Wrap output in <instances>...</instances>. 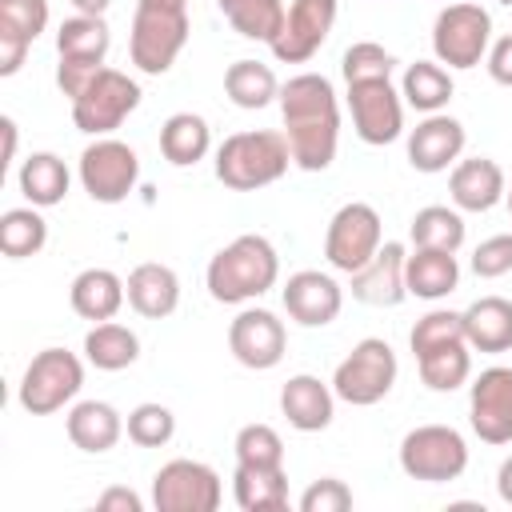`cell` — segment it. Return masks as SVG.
<instances>
[{
  "mask_svg": "<svg viewBox=\"0 0 512 512\" xmlns=\"http://www.w3.org/2000/svg\"><path fill=\"white\" fill-rule=\"evenodd\" d=\"M280 116L292 148V164L304 172H324L340 144V104L336 88L320 72H300L280 84Z\"/></svg>",
  "mask_w": 512,
  "mask_h": 512,
  "instance_id": "cell-1",
  "label": "cell"
},
{
  "mask_svg": "<svg viewBox=\"0 0 512 512\" xmlns=\"http://www.w3.org/2000/svg\"><path fill=\"white\" fill-rule=\"evenodd\" d=\"M280 276V256L272 248L268 236L260 232H244L232 244H224L212 260H208V292L220 304H248L256 296H264Z\"/></svg>",
  "mask_w": 512,
  "mask_h": 512,
  "instance_id": "cell-2",
  "label": "cell"
},
{
  "mask_svg": "<svg viewBox=\"0 0 512 512\" xmlns=\"http://www.w3.org/2000/svg\"><path fill=\"white\" fill-rule=\"evenodd\" d=\"M292 164V148L284 132L272 128H252V132H232L216 148V180L232 192H256L276 184Z\"/></svg>",
  "mask_w": 512,
  "mask_h": 512,
  "instance_id": "cell-3",
  "label": "cell"
},
{
  "mask_svg": "<svg viewBox=\"0 0 512 512\" xmlns=\"http://www.w3.org/2000/svg\"><path fill=\"white\" fill-rule=\"evenodd\" d=\"M188 8H160V4H136L132 32H128V56L140 72L164 76L176 56L188 44Z\"/></svg>",
  "mask_w": 512,
  "mask_h": 512,
  "instance_id": "cell-4",
  "label": "cell"
},
{
  "mask_svg": "<svg viewBox=\"0 0 512 512\" xmlns=\"http://www.w3.org/2000/svg\"><path fill=\"white\" fill-rule=\"evenodd\" d=\"M396 372H400V364H396L392 344L380 340V336H364V340L336 364V372H332V392H336L344 404H352V408H368V404H380V400L392 392Z\"/></svg>",
  "mask_w": 512,
  "mask_h": 512,
  "instance_id": "cell-5",
  "label": "cell"
},
{
  "mask_svg": "<svg viewBox=\"0 0 512 512\" xmlns=\"http://www.w3.org/2000/svg\"><path fill=\"white\" fill-rule=\"evenodd\" d=\"M84 388V364L76 352L68 348H44L28 360L24 376H20V408L32 416H52L64 404L76 400V392Z\"/></svg>",
  "mask_w": 512,
  "mask_h": 512,
  "instance_id": "cell-6",
  "label": "cell"
},
{
  "mask_svg": "<svg viewBox=\"0 0 512 512\" xmlns=\"http://www.w3.org/2000/svg\"><path fill=\"white\" fill-rule=\"evenodd\" d=\"M400 468L404 476L424 484L460 480L468 468V444L448 424H420L400 440Z\"/></svg>",
  "mask_w": 512,
  "mask_h": 512,
  "instance_id": "cell-7",
  "label": "cell"
},
{
  "mask_svg": "<svg viewBox=\"0 0 512 512\" xmlns=\"http://www.w3.org/2000/svg\"><path fill=\"white\" fill-rule=\"evenodd\" d=\"M140 84L120 72V68H100L88 88L72 100V124L88 136H108L116 132L136 108H140Z\"/></svg>",
  "mask_w": 512,
  "mask_h": 512,
  "instance_id": "cell-8",
  "label": "cell"
},
{
  "mask_svg": "<svg viewBox=\"0 0 512 512\" xmlns=\"http://www.w3.org/2000/svg\"><path fill=\"white\" fill-rule=\"evenodd\" d=\"M492 48V16L488 8L460 0L448 4L432 24V52L448 68H476Z\"/></svg>",
  "mask_w": 512,
  "mask_h": 512,
  "instance_id": "cell-9",
  "label": "cell"
},
{
  "mask_svg": "<svg viewBox=\"0 0 512 512\" xmlns=\"http://www.w3.org/2000/svg\"><path fill=\"white\" fill-rule=\"evenodd\" d=\"M384 244V228H380V212L364 200H352L344 208H336V216L328 220L324 232V256L336 272H360L376 248Z\"/></svg>",
  "mask_w": 512,
  "mask_h": 512,
  "instance_id": "cell-10",
  "label": "cell"
},
{
  "mask_svg": "<svg viewBox=\"0 0 512 512\" xmlns=\"http://www.w3.org/2000/svg\"><path fill=\"white\" fill-rule=\"evenodd\" d=\"M80 184L96 204H120L128 200V192L140 180V160L124 140L112 136H96L84 152H80Z\"/></svg>",
  "mask_w": 512,
  "mask_h": 512,
  "instance_id": "cell-11",
  "label": "cell"
},
{
  "mask_svg": "<svg viewBox=\"0 0 512 512\" xmlns=\"http://www.w3.org/2000/svg\"><path fill=\"white\" fill-rule=\"evenodd\" d=\"M224 500L216 468L200 460H168L152 476V504L156 512H216Z\"/></svg>",
  "mask_w": 512,
  "mask_h": 512,
  "instance_id": "cell-12",
  "label": "cell"
},
{
  "mask_svg": "<svg viewBox=\"0 0 512 512\" xmlns=\"http://www.w3.org/2000/svg\"><path fill=\"white\" fill-rule=\"evenodd\" d=\"M348 112L356 136L372 148H384L404 132V96L392 88V80L348 84Z\"/></svg>",
  "mask_w": 512,
  "mask_h": 512,
  "instance_id": "cell-13",
  "label": "cell"
},
{
  "mask_svg": "<svg viewBox=\"0 0 512 512\" xmlns=\"http://www.w3.org/2000/svg\"><path fill=\"white\" fill-rule=\"evenodd\" d=\"M336 24V0H292L280 36L272 40V56L280 64L312 60Z\"/></svg>",
  "mask_w": 512,
  "mask_h": 512,
  "instance_id": "cell-14",
  "label": "cell"
},
{
  "mask_svg": "<svg viewBox=\"0 0 512 512\" xmlns=\"http://www.w3.org/2000/svg\"><path fill=\"white\" fill-rule=\"evenodd\" d=\"M468 420L484 444H512V368H484L468 392Z\"/></svg>",
  "mask_w": 512,
  "mask_h": 512,
  "instance_id": "cell-15",
  "label": "cell"
},
{
  "mask_svg": "<svg viewBox=\"0 0 512 512\" xmlns=\"http://www.w3.org/2000/svg\"><path fill=\"white\" fill-rule=\"evenodd\" d=\"M228 348L244 368H256V372L276 368L288 348L284 320H276V312H268V308H244L228 324Z\"/></svg>",
  "mask_w": 512,
  "mask_h": 512,
  "instance_id": "cell-16",
  "label": "cell"
},
{
  "mask_svg": "<svg viewBox=\"0 0 512 512\" xmlns=\"http://www.w3.org/2000/svg\"><path fill=\"white\" fill-rule=\"evenodd\" d=\"M280 296H284L288 316H292L300 328H324V324H332V320L340 316V308H344V288H340L328 272H316V268L292 272Z\"/></svg>",
  "mask_w": 512,
  "mask_h": 512,
  "instance_id": "cell-17",
  "label": "cell"
},
{
  "mask_svg": "<svg viewBox=\"0 0 512 512\" xmlns=\"http://www.w3.org/2000/svg\"><path fill=\"white\" fill-rule=\"evenodd\" d=\"M464 124L456 120V116H448V112H432V116H424L412 132H408V164L416 168V172H444V168H452L456 160H460V152H464Z\"/></svg>",
  "mask_w": 512,
  "mask_h": 512,
  "instance_id": "cell-18",
  "label": "cell"
},
{
  "mask_svg": "<svg viewBox=\"0 0 512 512\" xmlns=\"http://www.w3.org/2000/svg\"><path fill=\"white\" fill-rule=\"evenodd\" d=\"M404 244L396 240H384L376 248V256L352 272V300L368 304V308H396L404 296H408V284H404Z\"/></svg>",
  "mask_w": 512,
  "mask_h": 512,
  "instance_id": "cell-19",
  "label": "cell"
},
{
  "mask_svg": "<svg viewBox=\"0 0 512 512\" xmlns=\"http://www.w3.org/2000/svg\"><path fill=\"white\" fill-rule=\"evenodd\" d=\"M448 192H452V204L460 212H488V208H496L504 200L508 180H504V168L496 160L472 156V160H456L452 164Z\"/></svg>",
  "mask_w": 512,
  "mask_h": 512,
  "instance_id": "cell-20",
  "label": "cell"
},
{
  "mask_svg": "<svg viewBox=\"0 0 512 512\" xmlns=\"http://www.w3.org/2000/svg\"><path fill=\"white\" fill-rule=\"evenodd\" d=\"M332 408H336V392L320 380V376H288V384L280 388V412L296 432H324L332 424Z\"/></svg>",
  "mask_w": 512,
  "mask_h": 512,
  "instance_id": "cell-21",
  "label": "cell"
},
{
  "mask_svg": "<svg viewBox=\"0 0 512 512\" xmlns=\"http://www.w3.org/2000/svg\"><path fill=\"white\" fill-rule=\"evenodd\" d=\"M124 292H128V304L144 316V320H164L176 312L180 304V276L168 268V264H156V260H144L128 272L124 280Z\"/></svg>",
  "mask_w": 512,
  "mask_h": 512,
  "instance_id": "cell-22",
  "label": "cell"
},
{
  "mask_svg": "<svg viewBox=\"0 0 512 512\" xmlns=\"http://www.w3.org/2000/svg\"><path fill=\"white\" fill-rule=\"evenodd\" d=\"M64 428H68V440L80 452H92V456L116 448V440L124 436V420H120V412L108 400H80V404H72Z\"/></svg>",
  "mask_w": 512,
  "mask_h": 512,
  "instance_id": "cell-23",
  "label": "cell"
},
{
  "mask_svg": "<svg viewBox=\"0 0 512 512\" xmlns=\"http://www.w3.org/2000/svg\"><path fill=\"white\" fill-rule=\"evenodd\" d=\"M68 300H72V312H76V316L100 324V320H112V316L124 308L128 292H124V280H120L112 268H84V272L72 280Z\"/></svg>",
  "mask_w": 512,
  "mask_h": 512,
  "instance_id": "cell-24",
  "label": "cell"
},
{
  "mask_svg": "<svg viewBox=\"0 0 512 512\" xmlns=\"http://www.w3.org/2000/svg\"><path fill=\"white\" fill-rule=\"evenodd\" d=\"M404 284H408V296H420V300H440V296L456 292V284H460L456 252L412 248L404 260Z\"/></svg>",
  "mask_w": 512,
  "mask_h": 512,
  "instance_id": "cell-25",
  "label": "cell"
},
{
  "mask_svg": "<svg viewBox=\"0 0 512 512\" xmlns=\"http://www.w3.org/2000/svg\"><path fill=\"white\" fill-rule=\"evenodd\" d=\"M232 496L244 512H284L288 508V472H284V464H276V468L236 464Z\"/></svg>",
  "mask_w": 512,
  "mask_h": 512,
  "instance_id": "cell-26",
  "label": "cell"
},
{
  "mask_svg": "<svg viewBox=\"0 0 512 512\" xmlns=\"http://www.w3.org/2000/svg\"><path fill=\"white\" fill-rule=\"evenodd\" d=\"M464 336L476 352H508L512 348V300L480 296L464 308Z\"/></svg>",
  "mask_w": 512,
  "mask_h": 512,
  "instance_id": "cell-27",
  "label": "cell"
},
{
  "mask_svg": "<svg viewBox=\"0 0 512 512\" xmlns=\"http://www.w3.org/2000/svg\"><path fill=\"white\" fill-rule=\"evenodd\" d=\"M456 84H452V72L440 64V60H416L404 68V80H400V96L408 108L432 116V112H444L448 100H452Z\"/></svg>",
  "mask_w": 512,
  "mask_h": 512,
  "instance_id": "cell-28",
  "label": "cell"
},
{
  "mask_svg": "<svg viewBox=\"0 0 512 512\" xmlns=\"http://www.w3.org/2000/svg\"><path fill=\"white\" fill-rule=\"evenodd\" d=\"M16 184H20V192H24L28 204L52 208V204H60V200L68 196L72 176H68V164H64L56 152H32V156L20 164Z\"/></svg>",
  "mask_w": 512,
  "mask_h": 512,
  "instance_id": "cell-29",
  "label": "cell"
},
{
  "mask_svg": "<svg viewBox=\"0 0 512 512\" xmlns=\"http://www.w3.org/2000/svg\"><path fill=\"white\" fill-rule=\"evenodd\" d=\"M208 148H212V128H208L204 116H196V112H176V116L164 120V128H160V152H164L168 164L188 168V164L204 160Z\"/></svg>",
  "mask_w": 512,
  "mask_h": 512,
  "instance_id": "cell-30",
  "label": "cell"
},
{
  "mask_svg": "<svg viewBox=\"0 0 512 512\" xmlns=\"http://www.w3.org/2000/svg\"><path fill=\"white\" fill-rule=\"evenodd\" d=\"M84 356H88V364L100 368V372L132 368L136 356H140V336H136L128 324L100 320V324H92V332L84 336Z\"/></svg>",
  "mask_w": 512,
  "mask_h": 512,
  "instance_id": "cell-31",
  "label": "cell"
},
{
  "mask_svg": "<svg viewBox=\"0 0 512 512\" xmlns=\"http://www.w3.org/2000/svg\"><path fill=\"white\" fill-rule=\"evenodd\" d=\"M216 4H220L224 20H228L244 40H260V44H268V48H272V40L280 36L284 16H288L284 0H216Z\"/></svg>",
  "mask_w": 512,
  "mask_h": 512,
  "instance_id": "cell-32",
  "label": "cell"
},
{
  "mask_svg": "<svg viewBox=\"0 0 512 512\" xmlns=\"http://www.w3.org/2000/svg\"><path fill=\"white\" fill-rule=\"evenodd\" d=\"M224 92H228V100H232L236 108L256 112V108H268V104L280 96V80H276V72H272L268 64H260V60H236V64H228V72H224Z\"/></svg>",
  "mask_w": 512,
  "mask_h": 512,
  "instance_id": "cell-33",
  "label": "cell"
},
{
  "mask_svg": "<svg viewBox=\"0 0 512 512\" xmlns=\"http://www.w3.org/2000/svg\"><path fill=\"white\" fill-rule=\"evenodd\" d=\"M108 44H112V32L104 24V16H68L60 28H56V52L64 60H92V64H104L108 56Z\"/></svg>",
  "mask_w": 512,
  "mask_h": 512,
  "instance_id": "cell-34",
  "label": "cell"
},
{
  "mask_svg": "<svg viewBox=\"0 0 512 512\" xmlns=\"http://www.w3.org/2000/svg\"><path fill=\"white\" fill-rule=\"evenodd\" d=\"M408 236H412V248L460 252V244H464V216H460V208L428 204V208H420V212L412 216Z\"/></svg>",
  "mask_w": 512,
  "mask_h": 512,
  "instance_id": "cell-35",
  "label": "cell"
},
{
  "mask_svg": "<svg viewBox=\"0 0 512 512\" xmlns=\"http://www.w3.org/2000/svg\"><path fill=\"white\" fill-rule=\"evenodd\" d=\"M416 368H420V380H424L432 392H456V388L468 384V376H472L468 340H456V344H444V348H432V352L416 356Z\"/></svg>",
  "mask_w": 512,
  "mask_h": 512,
  "instance_id": "cell-36",
  "label": "cell"
},
{
  "mask_svg": "<svg viewBox=\"0 0 512 512\" xmlns=\"http://www.w3.org/2000/svg\"><path fill=\"white\" fill-rule=\"evenodd\" d=\"M44 244H48V224H44V216L36 212V204H28V208H8V212L0 216V252H4L8 260L36 256Z\"/></svg>",
  "mask_w": 512,
  "mask_h": 512,
  "instance_id": "cell-37",
  "label": "cell"
},
{
  "mask_svg": "<svg viewBox=\"0 0 512 512\" xmlns=\"http://www.w3.org/2000/svg\"><path fill=\"white\" fill-rule=\"evenodd\" d=\"M456 340H468V336H464V312H452V308H432L428 316L416 320V328L408 336L412 356H424V352L456 344Z\"/></svg>",
  "mask_w": 512,
  "mask_h": 512,
  "instance_id": "cell-38",
  "label": "cell"
},
{
  "mask_svg": "<svg viewBox=\"0 0 512 512\" xmlns=\"http://www.w3.org/2000/svg\"><path fill=\"white\" fill-rule=\"evenodd\" d=\"M124 432H128V440L132 444H140V448H164L172 436H176V416L164 408V404H136L132 412H128V420H124Z\"/></svg>",
  "mask_w": 512,
  "mask_h": 512,
  "instance_id": "cell-39",
  "label": "cell"
},
{
  "mask_svg": "<svg viewBox=\"0 0 512 512\" xmlns=\"http://www.w3.org/2000/svg\"><path fill=\"white\" fill-rule=\"evenodd\" d=\"M392 68H396V56L376 44V40H360L344 52L340 60V72H344V84H360V80H392Z\"/></svg>",
  "mask_w": 512,
  "mask_h": 512,
  "instance_id": "cell-40",
  "label": "cell"
},
{
  "mask_svg": "<svg viewBox=\"0 0 512 512\" xmlns=\"http://www.w3.org/2000/svg\"><path fill=\"white\" fill-rule=\"evenodd\" d=\"M232 448H236V464H260V468L284 464V440L272 424H244Z\"/></svg>",
  "mask_w": 512,
  "mask_h": 512,
  "instance_id": "cell-41",
  "label": "cell"
},
{
  "mask_svg": "<svg viewBox=\"0 0 512 512\" xmlns=\"http://www.w3.org/2000/svg\"><path fill=\"white\" fill-rule=\"evenodd\" d=\"M0 28L32 44L48 28V0H0Z\"/></svg>",
  "mask_w": 512,
  "mask_h": 512,
  "instance_id": "cell-42",
  "label": "cell"
},
{
  "mask_svg": "<svg viewBox=\"0 0 512 512\" xmlns=\"http://www.w3.org/2000/svg\"><path fill=\"white\" fill-rule=\"evenodd\" d=\"M472 272L480 280H496V276L512 272V232H496V236L480 240L472 252Z\"/></svg>",
  "mask_w": 512,
  "mask_h": 512,
  "instance_id": "cell-43",
  "label": "cell"
},
{
  "mask_svg": "<svg viewBox=\"0 0 512 512\" xmlns=\"http://www.w3.org/2000/svg\"><path fill=\"white\" fill-rule=\"evenodd\" d=\"M348 508H352V488L336 476L308 484L300 496V512H348Z\"/></svg>",
  "mask_w": 512,
  "mask_h": 512,
  "instance_id": "cell-44",
  "label": "cell"
},
{
  "mask_svg": "<svg viewBox=\"0 0 512 512\" xmlns=\"http://www.w3.org/2000/svg\"><path fill=\"white\" fill-rule=\"evenodd\" d=\"M104 64H92V60H64L60 56V64H56V84H60V92L68 96V104L88 88V80L100 72Z\"/></svg>",
  "mask_w": 512,
  "mask_h": 512,
  "instance_id": "cell-45",
  "label": "cell"
},
{
  "mask_svg": "<svg viewBox=\"0 0 512 512\" xmlns=\"http://www.w3.org/2000/svg\"><path fill=\"white\" fill-rule=\"evenodd\" d=\"M28 48H32V44H28L24 36L0 28V76H16L20 64H24V56H28Z\"/></svg>",
  "mask_w": 512,
  "mask_h": 512,
  "instance_id": "cell-46",
  "label": "cell"
},
{
  "mask_svg": "<svg viewBox=\"0 0 512 512\" xmlns=\"http://www.w3.org/2000/svg\"><path fill=\"white\" fill-rule=\"evenodd\" d=\"M488 76L504 88H512V32L500 36L492 48H488Z\"/></svg>",
  "mask_w": 512,
  "mask_h": 512,
  "instance_id": "cell-47",
  "label": "cell"
},
{
  "mask_svg": "<svg viewBox=\"0 0 512 512\" xmlns=\"http://www.w3.org/2000/svg\"><path fill=\"white\" fill-rule=\"evenodd\" d=\"M96 508H100V512H140L144 500H140L132 488H108L104 496H96Z\"/></svg>",
  "mask_w": 512,
  "mask_h": 512,
  "instance_id": "cell-48",
  "label": "cell"
},
{
  "mask_svg": "<svg viewBox=\"0 0 512 512\" xmlns=\"http://www.w3.org/2000/svg\"><path fill=\"white\" fill-rule=\"evenodd\" d=\"M0 132H4V160H0V168H8L12 156H16V120L4 116V120H0Z\"/></svg>",
  "mask_w": 512,
  "mask_h": 512,
  "instance_id": "cell-49",
  "label": "cell"
},
{
  "mask_svg": "<svg viewBox=\"0 0 512 512\" xmlns=\"http://www.w3.org/2000/svg\"><path fill=\"white\" fill-rule=\"evenodd\" d=\"M496 492H500V500L504 504H512V456L500 464V472H496Z\"/></svg>",
  "mask_w": 512,
  "mask_h": 512,
  "instance_id": "cell-50",
  "label": "cell"
},
{
  "mask_svg": "<svg viewBox=\"0 0 512 512\" xmlns=\"http://www.w3.org/2000/svg\"><path fill=\"white\" fill-rule=\"evenodd\" d=\"M72 4H76V12H84V16H104L112 0H72Z\"/></svg>",
  "mask_w": 512,
  "mask_h": 512,
  "instance_id": "cell-51",
  "label": "cell"
},
{
  "mask_svg": "<svg viewBox=\"0 0 512 512\" xmlns=\"http://www.w3.org/2000/svg\"><path fill=\"white\" fill-rule=\"evenodd\" d=\"M136 4H160V8H188V0H136Z\"/></svg>",
  "mask_w": 512,
  "mask_h": 512,
  "instance_id": "cell-52",
  "label": "cell"
},
{
  "mask_svg": "<svg viewBox=\"0 0 512 512\" xmlns=\"http://www.w3.org/2000/svg\"><path fill=\"white\" fill-rule=\"evenodd\" d=\"M504 200H508V212H512V184H508V192H504Z\"/></svg>",
  "mask_w": 512,
  "mask_h": 512,
  "instance_id": "cell-53",
  "label": "cell"
},
{
  "mask_svg": "<svg viewBox=\"0 0 512 512\" xmlns=\"http://www.w3.org/2000/svg\"><path fill=\"white\" fill-rule=\"evenodd\" d=\"M496 4H508V8H512V0H496Z\"/></svg>",
  "mask_w": 512,
  "mask_h": 512,
  "instance_id": "cell-54",
  "label": "cell"
}]
</instances>
